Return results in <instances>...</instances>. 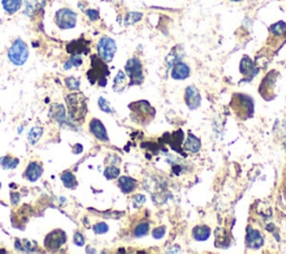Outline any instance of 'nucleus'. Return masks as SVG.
I'll use <instances>...</instances> for the list:
<instances>
[{
    "label": "nucleus",
    "mask_w": 286,
    "mask_h": 254,
    "mask_svg": "<svg viewBox=\"0 0 286 254\" xmlns=\"http://www.w3.org/2000/svg\"><path fill=\"white\" fill-rule=\"evenodd\" d=\"M146 201V197L143 195L139 194V195H136L134 196V198H133V203L135 204V206H138V205H142L143 203Z\"/></svg>",
    "instance_id": "nucleus-39"
},
{
    "label": "nucleus",
    "mask_w": 286,
    "mask_h": 254,
    "mask_svg": "<svg viewBox=\"0 0 286 254\" xmlns=\"http://www.w3.org/2000/svg\"><path fill=\"white\" fill-rule=\"evenodd\" d=\"M165 234V226H160V227H157V228H154L152 231V235H153V238L154 239H162L163 236Z\"/></svg>",
    "instance_id": "nucleus-36"
},
{
    "label": "nucleus",
    "mask_w": 286,
    "mask_h": 254,
    "mask_svg": "<svg viewBox=\"0 0 286 254\" xmlns=\"http://www.w3.org/2000/svg\"><path fill=\"white\" fill-rule=\"evenodd\" d=\"M125 72L130 78V85L141 84L143 82V68L142 63L138 57H132L130 59L127 64H125Z\"/></svg>",
    "instance_id": "nucleus-6"
},
{
    "label": "nucleus",
    "mask_w": 286,
    "mask_h": 254,
    "mask_svg": "<svg viewBox=\"0 0 286 254\" xmlns=\"http://www.w3.org/2000/svg\"><path fill=\"white\" fill-rule=\"evenodd\" d=\"M192 236L196 241H206L210 236V228L206 225H198L192 230Z\"/></svg>",
    "instance_id": "nucleus-20"
},
{
    "label": "nucleus",
    "mask_w": 286,
    "mask_h": 254,
    "mask_svg": "<svg viewBox=\"0 0 286 254\" xmlns=\"http://www.w3.org/2000/svg\"><path fill=\"white\" fill-rule=\"evenodd\" d=\"M15 247L21 252H34L37 249V243L31 240H16Z\"/></svg>",
    "instance_id": "nucleus-19"
},
{
    "label": "nucleus",
    "mask_w": 286,
    "mask_h": 254,
    "mask_svg": "<svg viewBox=\"0 0 286 254\" xmlns=\"http://www.w3.org/2000/svg\"><path fill=\"white\" fill-rule=\"evenodd\" d=\"M99 107H100L102 111H104L106 113H112L113 112V109H112L111 105L104 99V97H100V99H99Z\"/></svg>",
    "instance_id": "nucleus-34"
},
{
    "label": "nucleus",
    "mask_w": 286,
    "mask_h": 254,
    "mask_svg": "<svg viewBox=\"0 0 286 254\" xmlns=\"http://www.w3.org/2000/svg\"><path fill=\"white\" fill-rule=\"evenodd\" d=\"M90 44L91 43L89 42V40L82 37L76 40H73V42H71V43H68L66 45V50H67V53L71 55L89 54V52L91 50Z\"/></svg>",
    "instance_id": "nucleus-10"
},
{
    "label": "nucleus",
    "mask_w": 286,
    "mask_h": 254,
    "mask_svg": "<svg viewBox=\"0 0 286 254\" xmlns=\"http://www.w3.org/2000/svg\"><path fill=\"white\" fill-rule=\"evenodd\" d=\"M246 245L249 249H260L264 245V238H263L260 231L254 230L251 227L247 228V233H246Z\"/></svg>",
    "instance_id": "nucleus-11"
},
{
    "label": "nucleus",
    "mask_w": 286,
    "mask_h": 254,
    "mask_svg": "<svg viewBox=\"0 0 286 254\" xmlns=\"http://www.w3.org/2000/svg\"><path fill=\"white\" fill-rule=\"evenodd\" d=\"M51 111H54L53 117L55 120L59 121L60 123H63L65 121V110L61 105H57L54 108H51Z\"/></svg>",
    "instance_id": "nucleus-28"
},
{
    "label": "nucleus",
    "mask_w": 286,
    "mask_h": 254,
    "mask_svg": "<svg viewBox=\"0 0 286 254\" xmlns=\"http://www.w3.org/2000/svg\"><path fill=\"white\" fill-rule=\"evenodd\" d=\"M125 85H127V77H125V74L122 71H120L116 79H114L113 89L116 92H121L124 90Z\"/></svg>",
    "instance_id": "nucleus-23"
},
{
    "label": "nucleus",
    "mask_w": 286,
    "mask_h": 254,
    "mask_svg": "<svg viewBox=\"0 0 286 254\" xmlns=\"http://www.w3.org/2000/svg\"><path fill=\"white\" fill-rule=\"evenodd\" d=\"M42 174H43L42 166L38 163L33 161V163H31L27 167V169L25 171V177L30 182H36L39 180V177L42 176Z\"/></svg>",
    "instance_id": "nucleus-16"
},
{
    "label": "nucleus",
    "mask_w": 286,
    "mask_h": 254,
    "mask_svg": "<svg viewBox=\"0 0 286 254\" xmlns=\"http://www.w3.org/2000/svg\"><path fill=\"white\" fill-rule=\"evenodd\" d=\"M90 131L92 132V135L97 138V139L101 140V141H108V136H107V132L105 126L103 125V123L101 122L100 120L97 119H93L91 121L90 123Z\"/></svg>",
    "instance_id": "nucleus-14"
},
{
    "label": "nucleus",
    "mask_w": 286,
    "mask_h": 254,
    "mask_svg": "<svg viewBox=\"0 0 286 254\" xmlns=\"http://www.w3.org/2000/svg\"><path fill=\"white\" fill-rule=\"evenodd\" d=\"M185 148L188 151H191V153H197L202 148V142L198 139L197 137H194L192 134H189L188 136V139L185 143Z\"/></svg>",
    "instance_id": "nucleus-22"
},
{
    "label": "nucleus",
    "mask_w": 286,
    "mask_h": 254,
    "mask_svg": "<svg viewBox=\"0 0 286 254\" xmlns=\"http://www.w3.org/2000/svg\"><path fill=\"white\" fill-rule=\"evenodd\" d=\"M65 84L67 86V89L76 91V90L79 89V85H81V82H79V80L76 79V78H67L65 80Z\"/></svg>",
    "instance_id": "nucleus-32"
},
{
    "label": "nucleus",
    "mask_w": 286,
    "mask_h": 254,
    "mask_svg": "<svg viewBox=\"0 0 286 254\" xmlns=\"http://www.w3.org/2000/svg\"><path fill=\"white\" fill-rule=\"evenodd\" d=\"M67 107H68V113L71 115V119L79 122L83 121L87 114L88 108H87V101L85 97L79 93H73L67 95L66 97Z\"/></svg>",
    "instance_id": "nucleus-2"
},
{
    "label": "nucleus",
    "mask_w": 286,
    "mask_h": 254,
    "mask_svg": "<svg viewBox=\"0 0 286 254\" xmlns=\"http://www.w3.org/2000/svg\"><path fill=\"white\" fill-rule=\"evenodd\" d=\"M231 107L237 117L242 120L250 118L254 113V102L248 95L235 94L231 102Z\"/></svg>",
    "instance_id": "nucleus-3"
},
{
    "label": "nucleus",
    "mask_w": 286,
    "mask_h": 254,
    "mask_svg": "<svg viewBox=\"0 0 286 254\" xmlns=\"http://www.w3.org/2000/svg\"><path fill=\"white\" fill-rule=\"evenodd\" d=\"M21 3L22 0H3V7L6 13L13 15L20 9Z\"/></svg>",
    "instance_id": "nucleus-21"
},
{
    "label": "nucleus",
    "mask_w": 286,
    "mask_h": 254,
    "mask_svg": "<svg viewBox=\"0 0 286 254\" xmlns=\"http://www.w3.org/2000/svg\"><path fill=\"white\" fill-rule=\"evenodd\" d=\"M240 72L250 80V78H253L259 71L256 70L254 62L251 61L248 56H244L242 62H240Z\"/></svg>",
    "instance_id": "nucleus-17"
},
{
    "label": "nucleus",
    "mask_w": 286,
    "mask_h": 254,
    "mask_svg": "<svg viewBox=\"0 0 286 254\" xmlns=\"http://www.w3.org/2000/svg\"><path fill=\"white\" fill-rule=\"evenodd\" d=\"M92 63H91V68L88 72V79L91 84H95L96 82L99 83L100 86H105L106 85V77H108V67L106 63L103 61L101 57L93 55L91 57Z\"/></svg>",
    "instance_id": "nucleus-1"
},
{
    "label": "nucleus",
    "mask_w": 286,
    "mask_h": 254,
    "mask_svg": "<svg viewBox=\"0 0 286 254\" xmlns=\"http://www.w3.org/2000/svg\"><path fill=\"white\" fill-rule=\"evenodd\" d=\"M18 201H19V194L17 193L11 194V203H13V205H17L18 204Z\"/></svg>",
    "instance_id": "nucleus-40"
},
{
    "label": "nucleus",
    "mask_w": 286,
    "mask_h": 254,
    "mask_svg": "<svg viewBox=\"0 0 286 254\" xmlns=\"http://www.w3.org/2000/svg\"><path fill=\"white\" fill-rule=\"evenodd\" d=\"M76 20V14L68 8H62L55 15V22L61 30H71V28L75 27Z\"/></svg>",
    "instance_id": "nucleus-7"
},
{
    "label": "nucleus",
    "mask_w": 286,
    "mask_h": 254,
    "mask_svg": "<svg viewBox=\"0 0 286 254\" xmlns=\"http://www.w3.org/2000/svg\"><path fill=\"white\" fill-rule=\"evenodd\" d=\"M231 2H242V0H231Z\"/></svg>",
    "instance_id": "nucleus-41"
},
{
    "label": "nucleus",
    "mask_w": 286,
    "mask_h": 254,
    "mask_svg": "<svg viewBox=\"0 0 286 254\" xmlns=\"http://www.w3.org/2000/svg\"><path fill=\"white\" fill-rule=\"evenodd\" d=\"M120 175V169L117 168V167H107V168L104 170V177L106 180H116Z\"/></svg>",
    "instance_id": "nucleus-30"
},
{
    "label": "nucleus",
    "mask_w": 286,
    "mask_h": 254,
    "mask_svg": "<svg viewBox=\"0 0 286 254\" xmlns=\"http://www.w3.org/2000/svg\"><path fill=\"white\" fill-rule=\"evenodd\" d=\"M0 188H2V183H0Z\"/></svg>",
    "instance_id": "nucleus-42"
},
{
    "label": "nucleus",
    "mask_w": 286,
    "mask_h": 254,
    "mask_svg": "<svg viewBox=\"0 0 286 254\" xmlns=\"http://www.w3.org/2000/svg\"><path fill=\"white\" fill-rule=\"evenodd\" d=\"M44 129L41 126H34V128L28 132V140L32 143V145H35V143L39 140V138L43 136Z\"/></svg>",
    "instance_id": "nucleus-25"
},
{
    "label": "nucleus",
    "mask_w": 286,
    "mask_h": 254,
    "mask_svg": "<svg viewBox=\"0 0 286 254\" xmlns=\"http://www.w3.org/2000/svg\"><path fill=\"white\" fill-rule=\"evenodd\" d=\"M82 64H83V60L81 55H72L71 59L64 64V68L65 70H70L72 67H78Z\"/></svg>",
    "instance_id": "nucleus-27"
},
{
    "label": "nucleus",
    "mask_w": 286,
    "mask_h": 254,
    "mask_svg": "<svg viewBox=\"0 0 286 254\" xmlns=\"http://www.w3.org/2000/svg\"><path fill=\"white\" fill-rule=\"evenodd\" d=\"M87 15L89 16V18L91 20H96V19H99V17H100L99 11L95 10V9H89L87 11Z\"/></svg>",
    "instance_id": "nucleus-38"
},
{
    "label": "nucleus",
    "mask_w": 286,
    "mask_h": 254,
    "mask_svg": "<svg viewBox=\"0 0 286 254\" xmlns=\"http://www.w3.org/2000/svg\"><path fill=\"white\" fill-rule=\"evenodd\" d=\"M28 47L24 40L16 39L8 52V59L15 65H24L28 59Z\"/></svg>",
    "instance_id": "nucleus-5"
},
{
    "label": "nucleus",
    "mask_w": 286,
    "mask_h": 254,
    "mask_svg": "<svg viewBox=\"0 0 286 254\" xmlns=\"http://www.w3.org/2000/svg\"><path fill=\"white\" fill-rule=\"evenodd\" d=\"M185 101L189 109H197L202 103V96L194 86H188L185 91Z\"/></svg>",
    "instance_id": "nucleus-13"
},
{
    "label": "nucleus",
    "mask_w": 286,
    "mask_h": 254,
    "mask_svg": "<svg viewBox=\"0 0 286 254\" xmlns=\"http://www.w3.org/2000/svg\"><path fill=\"white\" fill-rule=\"evenodd\" d=\"M74 243H75L78 246H83L84 245V243H85L84 236L79 232H76L75 234H74Z\"/></svg>",
    "instance_id": "nucleus-37"
},
{
    "label": "nucleus",
    "mask_w": 286,
    "mask_h": 254,
    "mask_svg": "<svg viewBox=\"0 0 286 254\" xmlns=\"http://www.w3.org/2000/svg\"><path fill=\"white\" fill-rule=\"evenodd\" d=\"M271 31L274 35H282L284 32H286V24L284 21H278L271 27Z\"/></svg>",
    "instance_id": "nucleus-31"
},
{
    "label": "nucleus",
    "mask_w": 286,
    "mask_h": 254,
    "mask_svg": "<svg viewBox=\"0 0 286 254\" xmlns=\"http://www.w3.org/2000/svg\"><path fill=\"white\" fill-rule=\"evenodd\" d=\"M19 164V159L11 158L10 156H6L0 159V165H2L5 169H14L16 166Z\"/></svg>",
    "instance_id": "nucleus-26"
},
{
    "label": "nucleus",
    "mask_w": 286,
    "mask_h": 254,
    "mask_svg": "<svg viewBox=\"0 0 286 254\" xmlns=\"http://www.w3.org/2000/svg\"><path fill=\"white\" fill-rule=\"evenodd\" d=\"M62 182L65 185V187L67 188H75L77 186V181L74 174H72L71 171H65L62 174Z\"/></svg>",
    "instance_id": "nucleus-24"
},
{
    "label": "nucleus",
    "mask_w": 286,
    "mask_h": 254,
    "mask_svg": "<svg viewBox=\"0 0 286 254\" xmlns=\"http://www.w3.org/2000/svg\"><path fill=\"white\" fill-rule=\"evenodd\" d=\"M129 108L131 111H132L133 120L142 124L150 122V121L153 119L154 114H156V110H154L150 106V103L147 101L134 102Z\"/></svg>",
    "instance_id": "nucleus-4"
},
{
    "label": "nucleus",
    "mask_w": 286,
    "mask_h": 254,
    "mask_svg": "<svg viewBox=\"0 0 286 254\" xmlns=\"http://www.w3.org/2000/svg\"><path fill=\"white\" fill-rule=\"evenodd\" d=\"M97 53L105 63L111 62L117 53V44L110 37H102L97 44Z\"/></svg>",
    "instance_id": "nucleus-8"
},
{
    "label": "nucleus",
    "mask_w": 286,
    "mask_h": 254,
    "mask_svg": "<svg viewBox=\"0 0 286 254\" xmlns=\"http://www.w3.org/2000/svg\"><path fill=\"white\" fill-rule=\"evenodd\" d=\"M141 18H142L141 13H130V14H128L127 18H125V24L133 25L136 21H139Z\"/></svg>",
    "instance_id": "nucleus-33"
},
{
    "label": "nucleus",
    "mask_w": 286,
    "mask_h": 254,
    "mask_svg": "<svg viewBox=\"0 0 286 254\" xmlns=\"http://www.w3.org/2000/svg\"><path fill=\"white\" fill-rule=\"evenodd\" d=\"M47 0H25L24 14L30 18H34L45 8Z\"/></svg>",
    "instance_id": "nucleus-12"
},
{
    "label": "nucleus",
    "mask_w": 286,
    "mask_h": 254,
    "mask_svg": "<svg viewBox=\"0 0 286 254\" xmlns=\"http://www.w3.org/2000/svg\"><path fill=\"white\" fill-rule=\"evenodd\" d=\"M119 185H120V188H121V190L124 194H130L135 189L136 182L133 180V178L123 176V177H120Z\"/></svg>",
    "instance_id": "nucleus-18"
},
{
    "label": "nucleus",
    "mask_w": 286,
    "mask_h": 254,
    "mask_svg": "<svg viewBox=\"0 0 286 254\" xmlns=\"http://www.w3.org/2000/svg\"><path fill=\"white\" fill-rule=\"evenodd\" d=\"M190 75V68L184 62H177L171 70V77L175 80H186Z\"/></svg>",
    "instance_id": "nucleus-15"
},
{
    "label": "nucleus",
    "mask_w": 286,
    "mask_h": 254,
    "mask_svg": "<svg viewBox=\"0 0 286 254\" xmlns=\"http://www.w3.org/2000/svg\"><path fill=\"white\" fill-rule=\"evenodd\" d=\"M93 230H94V232L96 234H104L106 233L107 231H108V226H107V224L104 223V222H100V223H96L94 226H93Z\"/></svg>",
    "instance_id": "nucleus-35"
},
{
    "label": "nucleus",
    "mask_w": 286,
    "mask_h": 254,
    "mask_svg": "<svg viewBox=\"0 0 286 254\" xmlns=\"http://www.w3.org/2000/svg\"><path fill=\"white\" fill-rule=\"evenodd\" d=\"M66 234L62 230H55L46 235L44 240V245L48 251H57L61 249L66 242Z\"/></svg>",
    "instance_id": "nucleus-9"
},
{
    "label": "nucleus",
    "mask_w": 286,
    "mask_h": 254,
    "mask_svg": "<svg viewBox=\"0 0 286 254\" xmlns=\"http://www.w3.org/2000/svg\"><path fill=\"white\" fill-rule=\"evenodd\" d=\"M149 232V223L148 222H142L138 226L134 228V236L135 238H141V236L147 235Z\"/></svg>",
    "instance_id": "nucleus-29"
}]
</instances>
